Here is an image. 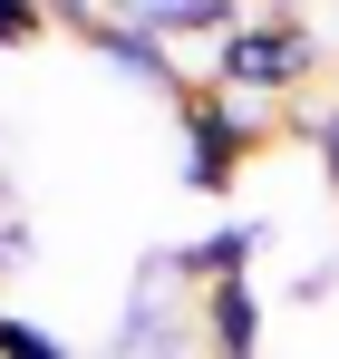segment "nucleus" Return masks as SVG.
Segmentation results:
<instances>
[{"label": "nucleus", "mask_w": 339, "mask_h": 359, "mask_svg": "<svg viewBox=\"0 0 339 359\" xmlns=\"http://www.w3.org/2000/svg\"><path fill=\"white\" fill-rule=\"evenodd\" d=\"M29 252H39V233H29V224H20V214H0V272H20V262H29Z\"/></svg>", "instance_id": "nucleus-10"}, {"label": "nucleus", "mask_w": 339, "mask_h": 359, "mask_svg": "<svg viewBox=\"0 0 339 359\" xmlns=\"http://www.w3.org/2000/svg\"><path fill=\"white\" fill-rule=\"evenodd\" d=\"M310 146H320V175H330V194H339V107L310 117Z\"/></svg>", "instance_id": "nucleus-9"}, {"label": "nucleus", "mask_w": 339, "mask_h": 359, "mask_svg": "<svg viewBox=\"0 0 339 359\" xmlns=\"http://www.w3.org/2000/svg\"><path fill=\"white\" fill-rule=\"evenodd\" d=\"M194 330L214 359H262V282H214L194 292Z\"/></svg>", "instance_id": "nucleus-5"}, {"label": "nucleus", "mask_w": 339, "mask_h": 359, "mask_svg": "<svg viewBox=\"0 0 339 359\" xmlns=\"http://www.w3.org/2000/svg\"><path fill=\"white\" fill-rule=\"evenodd\" d=\"M0 359H78V350H68L58 330H39V320H20V311H10V320H0Z\"/></svg>", "instance_id": "nucleus-7"}, {"label": "nucleus", "mask_w": 339, "mask_h": 359, "mask_svg": "<svg viewBox=\"0 0 339 359\" xmlns=\"http://www.w3.org/2000/svg\"><path fill=\"white\" fill-rule=\"evenodd\" d=\"M174 126H184V184H194V194H233L262 146H282V107L233 97V88H214V78H184Z\"/></svg>", "instance_id": "nucleus-1"}, {"label": "nucleus", "mask_w": 339, "mask_h": 359, "mask_svg": "<svg viewBox=\"0 0 339 359\" xmlns=\"http://www.w3.org/2000/svg\"><path fill=\"white\" fill-rule=\"evenodd\" d=\"M49 29L88 39V49H97L116 78H136V88H165V97H184V59H174L165 39H155V29L136 20V10H88V0H68V10H49Z\"/></svg>", "instance_id": "nucleus-3"}, {"label": "nucleus", "mask_w": 339, "mask_h": 359, "mask_svg": "<svg viewBox=\"0 0 339 359\" xmlns=\"http://www.w3.org/2000/svg\"><path fill=\"white\" fill-rule=\"evenodd\" d=\"M330 282H339V262H310V272L291 282V301H330Z\"/></svg>", "instance_id": "nucleus-11"}, {"label": "nucleus", "mask_w": 339, "mask_h": 359, "mask_svg": "<svg viewBox=\"0 0 339 359\" xmlns=\"http://www.w3.org/2000/svg\"><path fill=\"white\" fill-rule=\"evenodd\" d=\"M39 29H49V10H39V0H0V49H29Z\"/></svg>", "instance_id": "nucleus-8"}, {"label": "nucleus", "mask_w": 339, "mask_h": 359, "mask_svg": "<svg viewBox=\"0 0 339 359\" xmlns=\"http://www.w3.org/2000/svg\"><path fill=\"white\" fill-rule=\"evenodd\" d=\"M310 78H320V20H300V10H242V29L214 49V88L262 97V107L300 97Z\"/></svg>", "instance_id": "nucleus-2"}, {"label": "nucleus", "mask_w": 339, "mask_h": 359, "mask_svg": "<svg viewBox=\"0 0 339 359\" xmlns=\"http://www.w3.org/2000/svg\"><path fill=\"white\" fill-rule=\"evenodd\" d=\"M136 20H146L165 49H184V39H214V49H223L233 29H242V10H233V0H146Z\"/></svg>", "instance_id": "nucleus-6"}, {"label": "nucleus", "mask_w": 339, "mask_h": 359, "mask_svg": "<svg viewBox=\"0 0 339 359\" xmlns=\"http://www.w3.org/2000/svg\"><path fill=\"white\" fill-rule=\"evenodd\" d=\"M262 224H214V233H194V243H174V252H155V262H146V292H155V282H204V292H214V282H252V262H262Z\"/></svg>", "instance_id": "nucleus-4"}, {"label": "nucleus", "mask_w": 339, "mask_h": 359, "mask_svg": "<svg viewBox=\"0 0 339 359\" xmlns=\"http://www.w3.org/2000/svg\"><path fill=\"white\" fill-rule=\"evenodd\" d=\"M0 320H10V301H0Z\"/></svg>", "instance_id": "nucleus-12"}]
</instances>
